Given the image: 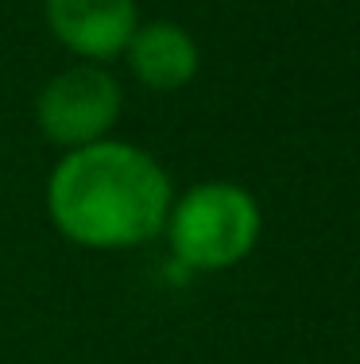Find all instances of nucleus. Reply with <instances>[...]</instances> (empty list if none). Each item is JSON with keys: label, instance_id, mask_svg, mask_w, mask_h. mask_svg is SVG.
I'll return each mask as SVG.
<instances>
[{"label": "nucleus", "instance_id": "5", "mask_svg": "<svg viewBox=\"0 0 360 364\" xmlns=\"http://www.w3.org/2000/svg\"><path fill=\"white\" fill-rule=\"evenodd\" d=\"M124 63L143 90L175 93L186 82H194L202 55L186 28H178L175 20H151L132 31L124 47Z\"/></svg>", "mask_w": 360, "mask_h": 364}, {"label": "nucleus", "instance_id": "4", "mask_svg": "<svg viewBox=\"0 0 360 364\" xmlns=\"http://www.w3.org/2000/svg\"><path fill=\"white\" fill-rule=\"evenodd\" d=\"M50 36L85 63H105L124 55L132 31L140 28L136 0H43Z\"/></svg>", "mask_w": 360, "mask_h": 364}, {"label": "nucleus", "instance_id": "3", "mask_svg": "<svg viewBox=\"0 0 360 364\" xmlns=\"http://www.w3.org/2000/svg\"><path fill=\"white\" fill-rule=\"evenodd\" d=\"M124 109V90L101 63L66 66L36 97V124L50 144L85 147L113 132Z\"/></svg>", "mask_w": 360, "mask_h": 364}, {"label": "nucleus", "instance_id": "2", "mask_svg": "<svg viewBox=\"0 0 360 364\" xmlns=\"http://www.w3.org/2000/svg\"><path fill=\"white\" fill-rule=\"evenodd\" d=\"M163 232L175 259L190 272H225L256 252L263 213L256 194L240 182L209 178L170 202Z\"/></svg>", "mask_w": 360, "mask_h": 364}, {"label": "nucleus", "instance_id": "1", "mask_svg": "<svg viewBox=\"0 0 360 364\" xmlns=\"http://www.w3.org/2000/svg\"><path fill=\"white\" fill-rule=\"evenodd\" d=\"M170 178L143 147L97 140L70 147L47 178V213L70 245L120 252L156 240L170 213Z\"/></svg>", "mask_w": 360, "mask_h": 364}]
</instances>
